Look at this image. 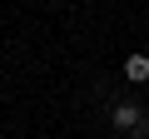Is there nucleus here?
Segmentation results:
<instances>
[{
    "label": "nucleus",
    "mask_w": 149,
    "mask_h": 139,
    "mask_svg": "<svg viewBox=\"0 0 149 139\" xmlns=\"http://www.w3.org/2000/svg\"><path fill=\"white\" fill-rule=\"evenodd\" d=\"M124 75H129L134 85H144V80H149V55H129V60H124Z\"/></svg>",
    "instance_id": "nucleus-1"
},
{
    "label": "nucleus",
    "mask_w": 149,
    "mask_h": 139,
    "mask_svg": "<svg viewBox=\"0 0 149 139\" xmlns=\"http://www.w3.org/2000/svg\"><path fill=\"white\" fill-rule=\"evenodd\" d=\"M114 124H119V129H134V124H139V109H134V104H119V109H114Z\"/></svg>",
    "instance_id": "nucleus-2"
},
{
    "label": "nucleus",
    "mask_w": 149,
    "mask_h": 139,
    "mask_svg": "<svg viewBox=\"0 0 149 139\" xmlns=\"http://www.w3.org/2000/svg\"><path fill=\"white\" fill-rule=\"evenodd\" d=\"M129 139H134V134H129Z\"/></svg>",
    "instance_id": "nucleus-3"
}]
</instances>
